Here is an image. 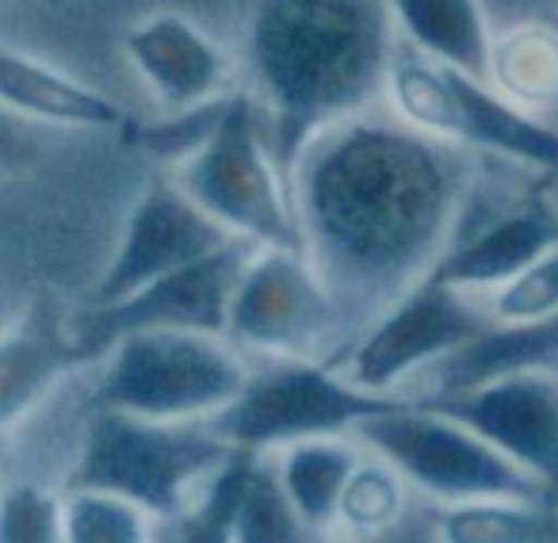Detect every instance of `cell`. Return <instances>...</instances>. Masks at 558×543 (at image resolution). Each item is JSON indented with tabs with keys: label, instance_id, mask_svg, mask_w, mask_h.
I'll list each match as a JSON object with an SVG mask.
<instances>
[{
	"label": "cell",
	"instance_id": "obj_1",
	"mask_svg": "<svg viewBox=\"0 0 558 543\" xmlns=\"http://www.w3.org/2000/svg\"><path fill=\"white\" fill-rule=\"evenodd\" d=\"M306 256L349 318L395 306L448 253L463 157L417 126L344 119L291 172Z\"/></svg>",
	"mask_w": 558,
	"mask_h": 543
},
{
	"label": "cell",
	"instance_id": "obj_2",
	"mask_svg": "<svg viewBox=\"0 0 558 543\" xmlns=\"http://www.w3.org/2000/svg\"><path fill=\"white\" fill-rule=\"evenodd\" d=\"M245 55L279 169L356 119L390 81L398 20L387 0H248Z\"/></svg>",
	"mask_w": 558,
	"mask_h": 543
},
{
	"label": "cell",
	"instance_id": "obj_3",
	"mask_svg": "<svg viewBox=\"0 0 558 543\" xmlns=\"http://www.w3.org/2000/svg\"><path fill=\"white\" fill-rule=\"evenodd\" d=\"M177 180L233 238L306 253L295 195L283 184L288 172L271 154L256 96H226L218 126L187 161H180Z\"/></svg>",
	"mask_w": 558,
	"mask_h": 543
},
{
	"label": "cell",
	"instance_id": "obj_4",
	"mask_svg": "<svg viewBox=\"0 0 558 543\" xmlns=\"http://www.w3.org/2000/svg\"><path fill=\"white\" fill-rule=\"evenodd\" d=\"M85 448L65 486H104L134 497L154 517H184L195 482H207L230 459L233 444L192 421H154L93 406Z\"/></svg>",
	"mask_w": 558,
	"mask_h": 543
},
{
	"label": "cell",
	"instance_id": "obj_5",
	"mask_svg": "<svg viewBox=\"0 0 558 543\" xmlns=\"http://www.w3.org/2000/svg\"><path fill=\"white\" fill-rule=\"evenodd\" d=\"M248 367L222 334L203 329H131L111 345L93 406L154 421H195L222 413L245 390Z\"/></svg>",
	"mask_w": 558,
	"mask_h": 543
},
{
	"label": "cell",
	"instance_id": "obj_6",
	"mask_svg": "<svg viewBox=\"0 0 558 543\" xmlns=\"http://www.w3.org/2000/svg\"><path fill=\"white\" fill-rule=\"evenodd\" d=\"M390 100L410 126L451 146H474L512 157L543 172H558V131L532 119L486 77L448 65L402 43L390 62Z\"/></svg>",
	"mask_w": 558,
	"mask_h": 543
},
{
	"label": "cell",
	"instance_id": "obj_7",
	"mask_svg": "<svg viewBox=\"0 0 558 543\" xmlns=\"http://www.w3.org/2000/svg\"><path fill=\"white\" fill-rule=\"evenodd\" d=\"M360 441H367L383 459L398 467L413 486L440 502H532L555 505L558 497L543 479H535L527 467L505 456L497 444L478 436L471 425L456 421L451 413L417 410L413 402L387 410L379 418L364 421L356 429Z\"/></svg>",
	"mask_w": 558,
	"mask_h": 543
},
{
	"label": "cell",
	"instance_id": "obj_8",
	"mask_svg": "<svg viewBox=\"0 0 558 543\" xmlns=\"http://www.w3.org/2000/svg\"><path fill=\"white\" fill-rule=\"evenodd\" d=\"M337 360L276 357L248 375L245 390L210 418V429L233 448L271 451L311 436L356 433L364 421L405 406V398L367 390L337 375Z\"/></svg>",
	"mask_w": 558,
	"mask_h": 543
},
{
	"label": "cell",
	"instance_id": "obj_9",
	"mask_svg": "<svg viewBox=\"0 0 558 543\" xmlns=\"http://www.w3.org/2000/svg\"><path fill=\"white\" fill-rule=\"evenodd\" d=\"M349 318L314 261L299 249L264 245L248 256L230 303V337L271 357H311Z\"/></svg>",
	"mask_w": 558,
	"mask_h": 543
},
{
	"label": "cell",
	"instance_id": "obj_10",
	"mask_svg": "<svg viewBox=\"0 0 558 543\" xmlns=\"http://www.w3.org/2000/svg\"><path fill=\"white\" fill-rule=\"evenodd\" d=\"M489 329L463 299V288H451L436 272L417 280L395 306L379 314L372 334L356 341L344 357V375L367 390L395 395V387L425 364H440L463 345L478 341Z\"/></svg>",
	"mask_w": 558,
	"mask_h": 543
},
{
	"label": "cell",
	"instance_id": "obj_11",
	"mask_svg": "<svg viewBox=\"0 0 558 543\" xmlns=\"http://www.w3.org/2000/svg\"><path fill=\"white\" fill-rule=\"evenodd\" d=\"M245 238L226 241L222 249L169 272L149 288L111 306H88L73 322V337L100 357L131 329H203V334H230V303L241 272L248 264Z\"/></svg>",
	"mask_w": 558,
	"mask_h": 543
},
{
	"label": "cell",
	"instance_id": "obj_12",
	"mask_svg": "<svg viewBox=\"0 0 558 543\" xmlns=\"http://www.w3.org/2000/svg\"><path fill=\"white\" fill-rule=\"evenodd\" d=\"M226 241H233V233L215 215H207L180 188V180L154 177L131 207L123 245L116 249L111 264L104 268L88 306L123 303L134 291L149 288L169 272L222 249Z\"/></svg>",
	"mask_w": 558,
	"mask_h": 543
},
{
	"label": "cell",
	"instance_id": "obj_13",
	"mask_svg": "<svg viewBox=\"0 0 558 543\" xmlns=\"http://www.w3.org/2000/svg\"><path fill=\"white\" fill-rule=\"evenodd\" d=\"M436 410L471 425L478 436L543 479L558 497V375L555 367H512L456 395H436Z\"/></svg>",
	"mask_w": 558,
	"mask_h": 543
},
{
	"label": "cell",
	"instance_id": "obj_14",
	"mask_svg": "<svg viewBox=\"0 0 558 543\" xmlns=\"http://www.w3.org/2000/svg\"><path fill=\"white\" fill-rule=\"evenodd\" d=\"M268 451L233 448L207 479V494L184 512V540L199 543H291L306 540V524L291 505Z\"/></svg>",
	"mask_w": 558,
	"mask_h": 543
},
{
	"label": "cell",
	"instance_id": "obj_15",
	"mask_svg": "<svg viewBox=\"0 0 558 543\" xmlns=\"http://www.w3.org/2000/svg\"><path fill=\"white\" fill-rule=\"evenodd\" d=\"M123 50L149 88L172 111L199 108L222 96L230 85V55L210 35H203L192 20L157 12L142 24L126 27Z\"/></svg>",
	"mask_w": 558,
	"mask_h": 543
},
{
	"label": "cell",
	"instance_id": "obj_16",
	"mask_svg": "<svg viewBox=\"0 0 558 543\" xmlns=\"http://www.w3.org/2000/svg\"><path fill=\"white\" fill-rule=\"evenodd\" d=\"M558 245V207L543 192H532L509 215L494 218L486 230L451 245L436 264V276L451 288H501L512 276Z\"/></svg>",
	"mask_w": 558,
	"mask_h": 543
},
{
	"label": "cell",
	"instance_id": "obj_17",
	"mask_svg": "<svg viewBox=\"0 0 558 543\" xmlns=\"http://www.w3.org/2000/svg\"><path fill=\"white\" fill-rule=\"evenodd\" d=\"M96 352L73 337V329L58 326L39 306L12 322L0 341V429L12 433L43 398L50 395L58 379L93 360Z\"/></svg>",
	"mask_w": 558,
	"mask_h": 543
},
{
	"label": "cell",
	"instance_id": "obj_18",
	"mask_svg": "<svg viewBox=\"0 0 558 543\" xmlns=\"http://www.w3.org/2000/svg\"><path fill=\"white\" fill-rule=\"evenodd\" d=\"M0 96L9 111L43 123L88 126V131H123L126 116L111 96L73 81L70 73L20 55L16 47L0 50Z\"/></svg>",
	"mask_w": 558,
	"mask_h": 543
},
{
	"label": "cell",
	"instance_id": "obj_19",
	"mask_svg": "<svg viewBox=\"0 0 558 543\" xmlns=\"http://www.w3.org/2000/svg\"><path fill=\"white\" fill-rule=\"evenodd\" d=\"M405 39L448 65L489 73V9L486 0H387Z\"/></svg>",
	"mask_w": 558,
	"mask_h": 543
},
{
	"label": "cell",
	"instance_id": "obj_20",
	"mask_svg": "<svg viewBox=\"0 0 558 543\" xmlns=\"http://www.w3.org/2000/svg\"><path fill=\"white\" fill-rule=\"evenodd\" d=\"M356 467V448L341 436H311L283 448L279 479L311 535L329 532L333 520H341V497Z\"/></svg>",
	"mask_w": 558,
	"mask_h": 543
},
{
	"label": "cell",
	"instance_id": "obj_21",
	"mask_svg": "<svg viewBox=\"0 0 558 543\" xmlns=\"http://www.w3.org/2000/svg\"><path fill=\"white\" fill-rule=\"evenodd\" d=\"M486 81L517 108L558 104V24H520L489 47Z\"/></svg>",
	"mask_w": 558,
	"mask_h": 543
},
{
	"label": "cell",
	"instance_id": "obj_22",
	"mask_svg": "<svg viewBox=\"0 0 558 543\" xmlns=\"http://www.w3.org/2000/svg\"><path fill=\"white\" fill-rule=\"evenodd\" d=\"M149 517L146 505L104 486H65L62 494L65 543H146Z\"/></svg>",
	"mask_w": 558,
	"mask_h": 543
},
{
	"label": "cell",
	"instance_id": "obj_23",
	"mask_svg": "<svg viewBox=\"0 0 558 543\" xmlns=\"http://www.w3.org/2000/svg\"><path fill=\"white\" fill-rule=\"evenodd\" d=\"M550 505L532 502H459L440 517L444 543H535L555 540Z\"/></svg>",
	"mask_w": 558,
	"mask_h": 543
},
{
	"label": "cell",
	"instance_id": "obj_24",
	"mask_svg": "<svg viewBox=\"0 0 558 543\" xmlns=\"http://www.w3.org/2000/svg\"><path fill=\"white\" fill-rule=\"evenodd\" d=\"M402 479L405 474L398 471L390 459L387 463H360L356 471H352L349 486H344L341 524L360 535H375V532H383V528H390L405 502Z\"/></svg>",
	"mask_w": 558,
	"mask_h": 543
},
{
	"label": "cell",
	"instance_id": "obj_25",
	"mask_svg": "<svg viewBox=\"0 0 558 543\" xmlns=\"http://www.w3.org/2000/svg\"><path fill=\"white\" fill-rule=\"evenodd\" d=\"M4 543H62V497L35 482H12L0 502Z\"/></svg>",
	"mask_w": 558,
	"mask_h": 543
},
{
	"label": "cell",
	"instance_id": "obj_26",
	"mask_svg": "<svg viewBox=\"0 0 558 543\" xmlns=\"http://www.w3.org/2000/svg\"><path fill=\"white\" fill-rule=\"evenodd\" d=\"M558 314V245L501 283L494 295L497 322H543Z\"/></svg>",
	"mask_w": 558,
	"mask_h": 543
},
{
	"label": "cell",
	"instance_id": "obj_27",
	"mask_svg": "<svg viewBox=\"0 0 558 543\" xmlns=\"http://www.w3.org/2000/svg\"><path fill=\"white\" fill-rule=\"evenodd\" d=\"M550 0H486V9L494 12H532V9H543Z\"/></svg>",
	"mask_w": 558,
	"mask_h": 543
},
{
	"label": "cell",
	"instance_id": "obj_28",
	"mask_svg": "<svg viewBox=\"0 0 558 543\" xmlns=\"http://www.w3.org/2000/svg\"><path fill=\"white\" fill-rule=\"evenodd\" d=\"M248 9V0H238V12H245Z\"/></svg>",
	"mask_w": 558,
	"mask_h": 543
},
{
	"label": "cell",
	"instance_id": "obj_29",
	"mask_svg": "<svg viewBox=\"0 0 558 543\" xmlns=\"http://www.w3.org/2000/svg\"><path fill=\"white\" fill-rule=\"evenodd\" d=\"M555 24H558V16H555Z\"/></svg>",
	"mask_w": 558,
	"mask_h": 543
}]
</instances>
